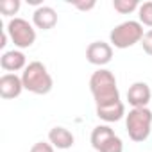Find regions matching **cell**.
Here are the masks:
<instances>
[{"instance_id": "obj_18", "label": "cell", "mask_w": 152, "mask_h": 152, "mask_svg": "<svg viewBox=\"0 0 152 152\" xmlns=\"http://www.w3.org/2000/svg\"><path fill=\"white\" fill-rule=\"evenodd\" d=\"M141 47H143V52L147 56H152V29L145 32V36L141 39Z\"/></svg>"}, {"instance_id": "obj_4", "label": "cell", "mask_w": 152, "mask_h": 152, "mask_svg": "<svg viewBox=\"0 0 152 152\" xmlns=\"http://www.w3.org/2000/svg\"><path fill=\"white\" fill-rule=\"evenodd\" d=\"M145 32H143V25L136 20H127L120 25H116L111 32H109V43L115 48H131L136 43H141Z\"/></svg>"}, {"instance_id": "obj_14", "label": "cell", "mask_w": 152, "mask_h": 152, "mask_svg": "<svg viewBox=\"0 0 152 152\" xmlns=\"http://www.w3.org/2000/svg\"><path fill=\"white\" fill-rule=\"evenodd\" d=\"M113 7L120 15H129V13L140 9V2L138 0H113Z\"/></svg>"}, {"instance_id": "obj_17", "label": "cell", "mask_w": 152, "mask_h": 152, "mask_svg": "<svg viewBox=\"0 0 152 152\" xmlns=\"http://www.w3.org/2000/svg\"><path fill=\"white\" fill-rule=\"evenodd\" d=\"M29 152H56V147L52 143H47V141H38L31 147Z\"/></svg>"}, {"instance_id": "obj_13", "label": "cell", "mask_w": 152, "mask_h": 152, "mask_svg": "<svg viewBox=\"0 0 152 152\" xmlns=\"http://www.w3.org/2000/svg\"><path fill=\"white\" fill-rule=\"evenodd\" d=\"M97 116L107 124L118 122L125 116V104L122 100H118V102H113L107 106H100V107H97Z\"/></svg>"}, {"instance_id": "obj_9", "label": "cell", "mask_w": 152, "mask_h": 152, "mask_svg": "<svg viewBox=\"0 0 152 152\" xmlns=\"http://www.w3.org/2000/svg\"><path fill=\"white\" fill-rule=\"evenodd\" d=\"M127 100L132 107H147L152 100V91L147 83H134L127 90Z\"/></svg>"}, {"instance_id": "obj_12", "label": "cell", "mask_w": 152, "mask_h": 152, "mask_svg": "<svg viewBox=\"0 0 152 152\" xmlns=\"http://www.w3.org/2000/svg\"><path fill=\"white\" fill-rule=\"evenodd\" d=\"M48 143H52L59 150H66V148H72L73 147L75 138H73V134L66 127L57 125V127H52L48 131Z\"/></svg>"}, {"instance_id": "obj_8", "label": "cell", "mask_w": 152, "mask_h": 152, "mask_svg": "<svg viewBox=\"0 0 152 152\" xmlns=\"http://www.w3.org/2000/svg\"><path fill=\"white\" fill-rule=\"evenodd\" d=\"M23 90L25 88H23L22 77H18L16 73H4L0 77V97L4 100L18 99Z\"/></svg>"}, {"instance_id": "obj_6", "label": "cell", "mask_w": 152, "mask_h": 152, "mask_svg": "<svg viewBox=\"0 0 152 152\" xmlns=\"http://www.w3.org/2000/svg\"><path fill=\"white\" fill-rule=\"evenodd\" d=\"M6 32L16 48H29L36 41V31L25 18H13L6 25Z\"/></svg>"}, {"instance_id": "obj_7", "label": "cell", "mask_w": 152, "mask_h": 152, "mask_svg": "<svg viewBox=\"0 0 152 152\" xmlns=\"http://www.w3.org/2000/svg\"><path fill=\"white\" fill-rule=\"evenodd\" d=\"M86 59L88 63L102 68L106 66L107 63H111L113 59V47L111 43H106V41H93L88 45L86 48Z\"/></svg>"}, {"instance_id": "obj_19", "label": "cell", "mask_w": 152, "mask_h": 152, "mask_svg": "<svg viewBox=\"0 0 152 152\" xmlns=\"http://www.w3.org/2000/svg\"><path fill=\"white\" fill-rule=\"evenodd\" d=\"M97 6L95 0H90V2H73V7H77L79 11H91Z\"/></svg>"}, {"instance_id": "obj_11", "label": "cell", "mask_w": 152, "mask_h": 152, "mask_svg": "<svg viewBox=\"0 0 152 152\" xmlns=\"http://www.w3.org/2000/svg\"><path fill=\"white\" fill-rule=\"evenodd\" d=\"M32 23L41 31H50L57 23V13L50 6H39L32 13Z\"/></svg>"}, {"instance_id": "obj_1", "label": "cell", "mask_w": 152, "mask_h": 152, "mask_svg": "<svg viewBox=\"0 0 152 152\" xmlns=\"http://www.w3.org/2000/svg\"><path fill=\"white\" fill-rule=\"evenodd\" d=\"M90 91L93 95V100L97 107L107 106L120 100V91L116 86L115 73L107 68H99L90 77Z\"/></svg>"}, {"instance_id": "obj_3", "label": "cell", "mask_w": 152, "mask_h": 152, "mask_svg": "<svg viewBox=\"0 0 152 152\" xmlns=\"http://www.w3.org/2000/svg\"><path fill=\"white\" fill-rule=\"evenodd\" d=\"M125 129L132 141H145L152 131V111L148 107H132L125 115Z\"/></svg>"}, {"instance_id": "obj_15", "label": "cell", "mask_w": 152, "mask_h": 152, "mask_svg": "<svg viewBox=\"0 0 152 152\" xmlns=\"http://www.w3.org/2000/svg\"><path fill=\"white\" fill-rule=\"evenodd\" d=\"M138 22L141 25H147V27H152V2H143L140 4V9H138Z\"/></svg>"}, {"instance_id": "obj_10", "label": "cell", "mask_w": 152, "mask_h": 152, "mask_svg": "<svg viewBox=\"0 0 152 152\" xmlns=\"http://www.w3.org/2000/svg\"><path fill=\"white\" fill-rule=\"evenodd\" d=\"M0 66L7 73H13V72L16 73L27 68V57L22 50H7L0 56Z\"/></svg>"}, {"instance_id": "obj_16", "label": "cell", "mask_w": 152, "mask_h": 152, "mask_svg": "<svg viewBox=\"0 0 152 152\" xmlns=\"http://www.w3.org/2000/svg\"><path fill=\"white\" fill-rule=\"evenodd\" d=\"M20 0H2L0 2V13L4 16H13L20 11Z\"/></svg>"}, {"instance_id": "obj_5", "label": "cell", "mask_w": 152, "mask_h": 152, "mask_svg": "<svg viewBox=\"0 0 152 152\" xmlns=\"http://www.w3.org/2000/svg\"><path fill=\"white\" fill-rule=\"evenodd\" d=\"M91 147L97 152H124V141L109 125H97L90 136Z\"/></svg>"}, {"instance_id": "obj_2", "label": "cell", "mask_w": 152, "mask_h": 152, "mask_svg": "<svg viewBox=\"0 0 152 152\" xmlns=\"http://www.w3.org/2000/svg\"><path fill=\"white\" fill-rule=\"evenodd\" d=\"M23 88L34 95H47L54 88V79L41 61H32L22 72Z\"/></svg>"}]
</instances>
